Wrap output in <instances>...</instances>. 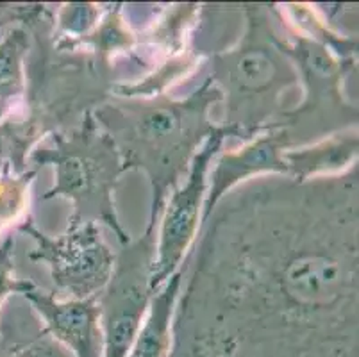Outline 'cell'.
<instances>
[{
    "instance_id": "1",
    "label": "cell",
    "mask_w": 359,
    "mask_h": 357,
    "mask_svg": "<svg viewBox=\"0 0 359 357\" xmlns=\"http://www.w3.org/2000/svg\"><path fill=\"white\" fill-rule=\"evenodd\" d=\"M302 211L288 236L263 218V236L249 224L254 243L240 236L245 250H224L249 279L198 252L170 357H358V232L327 236V222L313 236L320 222Z\"/></svg>"
},
{
    "instance_id": "2",
    "label": "cell",
    "mask_w": 359,
    "mask_h": 357,
    "mask_svg": "<svg viewBox=\"0 0 359 357\" xmlns=\"http://www.w3.org/2000/svg\"><path fill=\"white\" fill-rule=\"evenodd\" d=\"M222 91L205 79L197 91L184 100H172L165 93L133 100H107L93 109L100 129L113 140L123 170L140 168L152 186V206L147 229L156 231L168 193L188 173L198 147L224 127L208 120L211 104Z\"/></svg>"
},
{
    "instance_id": "3",
    "label": "cell",
    "mask_w": 359,
    "mask_h": 357,
    "mask_svg": "<svg viewBox=\"0 0 359 357\" xmlns=\"http://www.w3.org/2000/svg\"><path fill=\"white\" fill-rule=\"evenodd\" d=\"M36 168L54 166V186L45 198L65 196L72 202L70 224H106L115 231L122 245L129 234L120 225L115 209V186L120 173L126 172L115 143L99 127L93 111L83 122L67 133H54L31 152Z\"/></svg>"
},
{
    "instance_id": "4",
    "label": "cell",
    "mask_w": 359,
    "mask_h": 357,
    "mask_svg": "<svg viewBox=\"0 0 359 357\" xmlns=\"http://www.w3.org/2000/svg\"><path fill=\"white\" fill-rule=\"evenodd\" d=\"M249 25L240 47L215 58L211 77L218 90L227 93V126L240 130L245 137L264 129L280 90L293 83L283 39L263 18L261 6L252 9Z\"/></svg>"
},
{
    "instance_id": "5",
    "label": "cell",
    "mask_w": 359,
    "mask_h": 357,
    "mask_svg": "<svg viewBox=\"0 0 359 357\" xmlns=\"http://www.w3.org/2000/svg\"><path fill=\"white\" fill-rule=\"evenodd\" d=\"M156 231L147 229L135 241L122 245L115 255L113 271L99 293L102 357H127L149 311Z\"/></svg>"
},
{
    "instance_id": "6",
    "label": "cell",
    "mask_w": 359,
    "mask_h": 357,
    "mask_svg": "<svg viewBox=\"0 0 359 357\" xmlns=\"http://www.w3.org/2000/svg\"><path fill=\"white\" fill-rule=\"evenodd\" d=\"M18 231L31 236L36 248L29 254L34 263H47L55 290L83 300L95 297L107 284L113 271L115 254L104 241L97 224H81L68 227L57 238H50L34 222L18 225Z\"/></svg>"
},
{
    "instance_id": "7",
    "label": "cell",
    "mask_w": 359,
    "mask_h": 357,
    "mask_svg": "<svg viewBox=\"0 0 359 357\" xmlns=\"http://www.w3.org/2000/svg\"><path fill=\"white\" fill-rule=\"evenodd\" d=\"M227 136H243V134L234 127L225 126L222 133L211 136L194 157L186 173V181L170 193V201L165 204L166 208H163L165 213H163L159 240L156 245L154 268L150 279L152 293H156L179 270L186 250L190 248L191 241L197 236L198 222H202L201 211L205 201V186H208L205 173L210 168L211 159L217 156L222 142Z\"/></svg>"
},
{
    "instance_id": "8",
    "label": "cell",
    "mask_w": 359,
    "mask_h": 357,
    "mask_svg": "<svg viewBox=\"0 0 359 357\" xmlns=\"http://www.w3.org/2000/svg\"><path fill=\"white\" fill-rule=\"evenodd\" d=\"M43 320V330L74 357H102L99 295L83 300H61L32 286L22 295Z\"/></svg>"
},
{
    "instance_id": "9",
    "label": "cell",
    "mask_w": 359,
    "mask_h": 357,
    "mask_svg": "<svg viewBox=\"0 0 359 357\" xmlns=\"http://www.w3.org/2000/svg\"><path fill=\"white\" fill-rule=\"evenodd\" d=\"M292 136L285 127L273 126L270 127L269 133L257 136L243 149L225 154L217 163L210 193H205L204 213L201 216L202 224L211 218L213 209L217 208L222 195H225L227 189H231L243 179H249L261 172L290 173L288 165L285 161V154L292 147Z\"/></svg>"
},
{
    "instance_id": "10",
    "label": "cell",
    "mask_w": 359,
    "mask_h": 357,
    "mask_svg": "<svg viewBox=\"0 0 359 357\" xmlns=\"http://www.w3.org/2000/svg\"><path fill=\"white\" fill-rule=\"evenodd\" d=\"M184 270L179 268L150 299L140 332L127 357H170L175 304L181 293Z\"/></svg>"
},
{
    "instance_id": "11",
    "label": "cell",
    "mask_w": 359,
    "mask_h": 357,
    "mask_svg": "<svg viewBox=\"0 0 359 357\" xmlns=\"http://www.w3.org/2000/svg\"><path fill=\"white\" fill-rule=\"evenodd\" d=\"M358 156V136L331 137L327 142L304 150H286L285 161L297 182L311 181L313 175L338 170Z\"/></svg>"
},
{
    "instance_id": "12",
    "label": "cell",
    "mask_w": 359,
    "mask_h": 357,
    "mask_svg": "<svg viewBox=\"0 0 359 357\" xmlns=\"http://www.w3.org/2000/svg\"><path fill=\"white\" fill-rule=\"evenodd\" d=\"M31 34L25 27H13L0 39V120L11 113L13 104L25 93V61Z\"/></svg>"
},
{
    "instance_id": "13",
    "label": "cell",
    "mask_w": 359,
    "mask_h": 357,
    "mask_svg": "<svg viewBox=\"0 0 359 357\" xmlns=\"http://www.w3.org/2000/svg\"><path fill=\"white\" fill-rule=\"evenodd\" d=\"M36 170L16 173L6 163H0V234L18 222L27 204L29 186Z\"/></svg>"
},
{
    "instance_id": "14",
    "label": "cell",
    "mask_w": 359,
    "mask_h": 357,
    "mask_svg": "<svg viewBox=\"0 0 359 357\" xmlns=\"http://www.w3.org/2000/svg\"><path fill=\"white\" fill-rule=\"evenodd\" d=\"M32 286H34L32 281L15 277V238L6 234L0 240V306L9 295H24Z\"/></svg>"
},
{
    "instance_id": "15",
    "label": "cell",
    "mask_w": 359,
    "mask_h": 357,
    "mask_svg": "<svg viewBox=\"0 0 359 357\" xmlns=\"http://www.w3.org/2000/svg\"><path fill=\"white\" fill-rule=\"evenodd\" d=\"M16 357H74L63 345L52 339L43 329L27 342L13 343Z\"/></svg>"
},
{
    "instance_id": "16",
    "label": "cell",
    "mask_w": 359,
    "mask_h": 357,
    "mask_svg": "<svg viewBox=\"0 0 359 357\" xmlns=\"http://www.w3.org/2000/svg\"><path fill=\"white\" fill-rule=\"evenodd\" d=\"M43 6H20V4H0V31L13 24L22 27H32L38 24L43 15Z\"/></svg>"
},
{
    "instance_id": "17",
    "label": "cell",
    "mask_w": 359,
    "mask_h": 357,
    "mask_svg": "<svg viewBox=\"0 0 359 357\" xmlns=\"http://www.w3.org/2000/svg\"><path fill=\"white\" fill-rule=\"evenodd\" d=\"M0 357H16L15 346L8 338H0Z\"/></svg>"
}]
</instances>
